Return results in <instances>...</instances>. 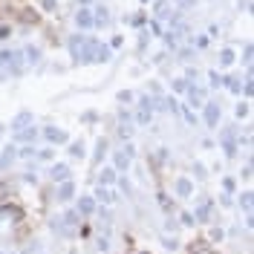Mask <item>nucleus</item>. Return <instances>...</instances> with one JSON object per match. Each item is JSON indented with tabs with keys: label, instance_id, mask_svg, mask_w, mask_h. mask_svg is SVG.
<instances>
[{
	"label": "nucleus",
	"instance_id": "1",
	"mask_svg": "<svg viewBox=\"0 0 254 254\" xmlns=\"http://www.w3.org/2000/svg\"><path fill=\"white\" fill-rule=\"evenodd\" d=\"M66 176V168H55V179H64Z\"/></svg>",
	"mask_w": 254,
	"mask_h": 254
},
{
	"label": "nucleus",
	"instance_id": "2",
	"mask_svg": "<svg viewBox=\"0 0 254 254\" xmlns=\"http://www.w3.org/2000/svg\"><path fill=\"white\" fill-rule=\"evenodd\" d=\"M139 254H147V252H139Z\"/></svg>",
	"mask_w": 254,
	"mask_h": 254
}]
</instances>
